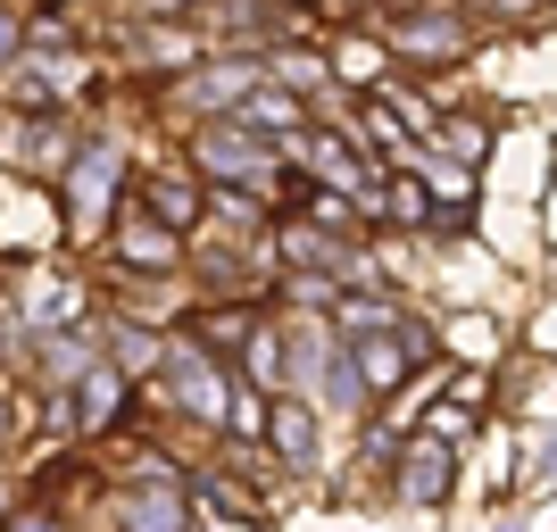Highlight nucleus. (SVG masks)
I'll use <instances>...</instances> for the list:
<instances>
[{
    "instance_id": "obj_3",
    "label": "nucleus",
    "mask_w": 557,
    "mask_h": 532,
    "mask_svg": "<svg viewBox=\"0 0 557 532\" xmlns=\"http://www.w3.org/2000/svg\"><path fill=\"white\" fill-rule=\"evenodd\" d=\"M349 349H358L367 392H392L399 374H408V342H399V324H383V333H349Z\"/></svg>"
},
{
    "instance_id": "obj_12",
    "label": "nucleus",
    "mask_w": 557,
    "mask_h": 532,
    "mask_svg": "<svg viewBox=\"0 0 557 532\" xmlns=\"http://www.w3.org/2000/svg\"><path fill=\"white\" fill-rule=\"evenodd\" d=\"M374 67H383V50H374V42H342V50H333V75H342V84H374Z\"/></svg>"
},
{
    "instance_id": "obj_2",
    "label": "nucleus",
    "mask_w": 557,
    "mask_h": 532,
    "mask_svg": "<svg viewBox=\"0 0 557 532\" xmlns=\"http://www.w3.org/2000/svg\"><path fill=\"white\" fill-rule=\"evenodd\" d=\"M166 367H175V383H184V408H191V417H225V383H216V367L191 342H166Z\"/></svg>"
},
{
    "instance_id": "obj_9",
    "label": "nucleus",
    "mask_w": 557,
    "mask_h": 532,
    "mask_svg": "<svg viewBox=\"0 0 557 532\" xmlns=\"http://www.w3.org/2000/svg\"><path fill=\"white\" fill-rule=\"evenodd\" d=\"M242 125H250V134H283V125H300V109L283 92H258V100H242Z\"/></svg>"
},
{
    "instance_id": "obj_5",
    "label": "nucleus",
    "mask_w": 557,
    "mask_h": 532,
    "mask_svg": "<svg viewBox=\"0 0 557 532\" xmlns=\"http://www.w3.org/2000/svg\"><path fill=\"white\" fill-rule=\"evenodd\" d=\"M267 441H275L283 458L300 466V458H308V449H317V417H308L300 399H283V408H267Z\"/></svg>"
},
{
    "instance_id": "obj_10",
    "label": "nucleus",
    "mask_w": 557,
    "mask_h": 532,
    "mask_svg": "<svg viewBox=\"0 0 557 532\" xmlns=\"http://www.w3.org/2000/svg\"><path fill=\"white\" fill-rule=\"evenodd\" d=\"M200 150H209V166H225V175H233V166H242V175H267L258 150H250V134H209Z\"/></svg>"
},
{
    "instance_id": "obj_4",
    "label": "nucleus",
    "mask_w": 557,
    "mask_h": 532,
    "mask_svg": "<svg viewBox=\"0 0 557 532\" xmlns=\"http://www.w3.org/2000/svg\"><path fill=\"white\" fill-rule=\"evenodd\" d=\"M116 258H134V267H175V225H166L159 209L125 216V225H116Z\"/></svg>"
},
{
    "instance_id": "obj_7",
    "label": "nucleus",
    "mask_w": 557,
    "mask_h": 532,
    "mask_svg": "<svg viewBox=\"0 0 557 532\" xmlns=\"http://www.w3.org/2000/svg\"><path fill=\"white\" fill-rule=\"evenodd\" d=\"M109 175H116V150L84 159V175H75V216H84V225H92V216L109 209Z\"/></svg>"
},
{
    "instance_id": "obj_13",
    "label": "nucleus",
    "mask_w": 557,
    "mask_h": 532,
    "mask_svg": "<svg viewBox=\"0 0 557 532\" xmlns=\"http://www.w3.org/2000/svg\"><path fill=\"white\" fill-rule=\"evenodd\" d=\"M342 324H349V333H383V324H408V317H399L392 300H349V308H342Z\"/></svg>"
},
{
    "instance_id": "obj_16",
    "label": "nucleus",
    "mask_w": 557,
    "mask_h": 532,
    "mask_svg": "<svg viewBox=\"0 0 557 532\" xmlns=\"http://www.w3.org/2000/svg\"><path fill=\"white\" fill-rule=\"evenodd\" d=\"M0 50H9V17H0Z\"/></svg>"
},
{
    "instance_id": "obj_6",
    "label": "nucleus",
    "mask_w": 557,
    "mask_h": 532,
    "mask_svg": "<svg viewBox=\"0 0 557 532\" xmlns=\"http://www.w3.org/2000/svg\"><path fill=\"white\" fill-rule=\"evenodd\" d=\"M399 42L417 50V59H458L466 34H458V17H408V25H399Z\"/></svg>"
},
{
    "instance_id": "obj_1",
    "label": "nucleus",
    "mask_w": 557,
    "mask_h": 532,
    "mask_svg": "<svg viewBox=\"0 0 557 532\" xmlns=\"http://www.w3.org/2000/svg\"><path fill=\"white\" fill-rule=\"evenodd\" d=\"M449 474H458V458H449V433L408 441V466H399V499H408V508H433V499L449 491Z\"/></svg>"
},
{
    "instance_id": "obj_14",
    "label": "nucleus",
    "mask_w": 557,
    "mask_h": 532,
    "mask_svg": "<svg viewBox=\"0 0 557 532\" xmlns=\"http://www.w3.org/2000/svg\"><path fill=\"white\" fill-rule=\"evenodd\" d=\"M250 367H258V383H275V333H250Z\"/></svg>"
},
{
    "instance_id": "obj_8",
    "label": "nucleus",
    "mask_w": 557,
    "mask_h": 532,
    "mask_svg": "<svg viewBox=\"0 0 557 532\" xmlns=\"http://www.w3.org/2000/svg\"><path fill=\"white\" fill-rule=\"evenodd\" d=\"M150 209H159L166 225H191V216H200V191H191L184 175H159V184H150Z\"/></svg>"
},
{
    "instance_id": "obj_11",
    "label": "nucleus",
    "mask_w": 557,
    "mask_h": 532,
    "mask_svg": "<svg viewBox=\"0 0 557 532\" xmlns=\"http://www.w3.org/2000/svg\"><path fill=\"white\" fill-rule=\"evenodd\" d=\"M116 392H125V383H116V367H92V374H84V424H109V417H116Z\"/></svg>"
},
{
    "instance_id": "obj_15",
    "label": "nucleus",
    "mask_w": 557,
    "mask_h": 532,
    "mask_svg": "<svg viewBox=\"0 0 557 532\" xmlns=\"http://www.w3.org/2000/svg\"><path fill=\"white\" fill-rule=\"evenodd\" d=\"M283 84H300V92H308V84H325V67H317V59H283Z\"/></svg>"
}]
</instances>
